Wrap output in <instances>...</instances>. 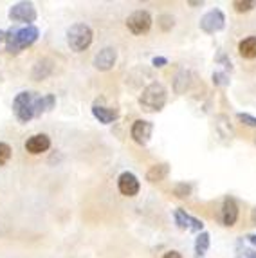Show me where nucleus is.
<instances>
[{
	"label": "nucleus",
	"mask_w": 256,
	"mask_h": 258,
	"mask_svg": "<svg viewBox=\"0 0 256 258\" xmlns=\"http://www.w3.org/2000/svg\"><path fill=\"white\" fill-rule=\"evenodd\" d=\"M40 36V31L36 26H24V27H11L6 31V49L11 54H18L22 49L31 47Z\"/></svg>",
	"instance_id": "nucleus-1"
},
{
	"label": "nucleus",
	"mask_w": 256,
	"mask_h": 258,
	"mask_svg": "<svg viewBox=\"0 0 256 258\" xmlns=\"http://www.w3.org/2000/svg\"><path fill=\"white\" fill-rule=\"evenodd\" d=\"M166 87L159 82H154L143 89L141 96H139V107L145 112H161L164 108V105H166Z\"/></svg>",
	"instance_id": "nucleus-2"
},
{
	"label": "nucleus",
	"mask_w": 256,
	"mask_h": 258,
	"mask_svg": "<svg viewBox=\"0 0 256 258\" xmlns=\"http://www.w3.org/2000/svg\"><path fill=\"white\" fill-rule=\"evenodd\" d=\"M92 38H94L92 29L87 24H74L67 31V43L71 51L74 52H81L89 49L90 43H92Z\"/></svg>",
	"instance_id": "nucleus-3"
},
{
	"label": "nucleus",
	"mask_w": 256,
	"mask_h": 258,
	"mask_svg": "<svg viewBox=\"0 0 256 258\" xmlns=\"http://www.w3.org/2000/svg\"><path fill=\"white\" fill-rule=\"evenodd\" d=\"M38 94L31 91H24L17 94L13 101V112L20 123H29L34 117V103H36Z\"/></svg>",
	"instance_id": "nucleus-4"
},
{
	"label": "nucleus",
	"mask_w": 256,
	"mask_h": 258,
	"mask_svg": "<svg viewBox=\"0 0 256 258\" xmlns=\"http://www.w3.org/2000/svg\"><path fill=\"white\" fill-rule=\"evenodd\" d=\"M152 22H154L152 20V15L148 11H145V9H139V11H134L126 18V27L134 35H145L152 27Z\"/></svg>",
	"instance_id": "nucleus-5"
},
{
	"label": "nucleus",
	"mask_w": 256,
	"mask_h": 258,
	"mask_svg": "<svg viewBox=\"0 0 256 258\" xmlns=\"http://www.w3.org/2000/svg\"><path fill=\"white\" fill-rule=\"evenodd\" d=\"M9 18L13 22H22L26 26H33L36 20V9L31 2H17L9 9Z\"/></svg>",
	"instance_id": "nucleus-6"
},
{
	"label": "nucleus",
	"mask_w": 256,
	"mask_h": 258,
	"mask_svg": "<svg viewBox=\"0 0 256 258\" xmlns=\"http://www.w3.org/2000/svg\"><path fill=\"white\" fill-rule=\"evenodd\" d=\"M199 26H201V29L204 31V33H208V35H215V33L224 29V26H226V17H224V13L220 9H211V11H208V13L201 18V24H199Z\"/></svg>",
	"instance_id": "nucleus-7"
},
{
	"label": "nucleus",
	"mask_w": 256,
	"mask_h": 258,
	"mask_svg": "<svg viewBox=\"0 0 256 258\" xmlns=\"http://www.w3.org/2000/svg\"><path fill=\"white\" fill-rule=\"evenodd\" d=\"M152 134H154V123L152 121H145V119H137L134 121L132 128H130V136L137 145H148L150 139H152Z\"/></svg>",
	"instance_id": "nucleus-8"
},
{
	"label": "nucleus",
	"mask_w": 256,
	"mask_h": 258,
	"mask_svg": "<svg viewBox=\"0 0 256 258\" xmlns=\"http://www.w3.org/2000/svg\"><path fill=\"white\" fill-rule=\"evenodd\" d=\"M173 219H175V224L180 229H186V231H193V233H202L204 231V222L197 217L189 215L184 210H175L173 211Z\"/></svg>",
	"instance_id": "nucleus-9"
},
{
	"label": "nucleus",
	"mask_w": 256,
	"mask_h": 258,
	"mask_svg": "<svg viewBox=\"0 0 256 258\" xmlns=\"http://www.w3.org/2000/svg\"><path fill=\"white\" fill-rule=\"evenodd\" d=\"M117 188H119L121 195L124 197H136L141 189V184H139V179L134 175L132 172H123L117 179Z\"/></svg>",
	"instance_id": "nucleus-10"
},
{
	"label": "nucleus",
	"mask_w": 256,
	"mask_h": 258,
	"mask_svg": "<svg viewBox=\"0 0 256 258\" xmlns=\"http://www.w3.org/2000/svg\"><path fill=\"white\" fill-rule=\"evenodd\" d=\"M115 60H117V52H115L114 47H103L101 51L96 52L94 56V67L98 71H110L115 65Z\"/></svg>",
	"instance_id": "nucleus-11"
},
{
	"label": "nucleus",
	"mask_w": 256,
	"mask_h": 258,
	"mask_svg": "<svg viewBox=\"0 0 256 258\" xmlns=\"http://www.w3.org/2000/svg\"><path fill=\"white\" fill-rule=\"evenodd\" d=\"M220 220L227 228L235 226V222L238 220V206H236V201L233 197L224 199L222 208H220Z\"/></svg>",
	"instance_id": "nucleus-12"
},
{
	"label": "nucleus",
	"mask_w": 256,
	"mask_h": 258,
	"mask_svg": "<svg viewBox=\"0 0 256 258\" xmlns=\"http://www.w3.org/2000/svg\"><path fill=\"white\" fill-rule=\"evenodd\" d=\"M49 148H51V139H49V136H45V134H34V136H31L26 141V150L33 155L43 154V152H47Z\"/></svg>",
	"instance_id": "nucleus-13"
},
{
	"label": "nucleus",
	"mask_w": 256,
	"mask_h": 258,
	"mask_svg": "<svg viewBox=\"0 0 256 258\" xmlns=\"http://www.w3.org/2000/svg\"><path fill=\"white\" fill-rule=\"evenodd\" d=\"M92 116L103 123V125H110L114 123L117 117H119V112L115 110V108H108V107H103V105H94L92 107Z\"/></svg>",
	"instance_id": "nucleus-14"
},
{
	"label": "nucleus",
	"mask_w": 256,
	"mask_h": 258,
	"mask_svg": "<svg viewBox=\"0 0 256 258\" xmlns=\"http://www.w3.org/2000/svg\"><path fill=\"white\" fill-rule=\"evenodd\" d=\"M215 130H217L218 136L224 139H233V136H235L233 125H231L229 117H227L226 114H218V116H215Z\"/></svg>",
	"instance_id": "nucleus-15"
},
{
	"label": "nucleus",
	"mask_w": 256,
	"mask_h": 258,
	"mask_svg": "<svg viewBox=\"0 0 256 258\" xmlns=\"http://www.w3.org/2000/svg\"><path fill=\"white\" fill-rule=\"evenodd\" d=\"M168 173H170V164H166V163L154 164V166L146 172V181H150V182L164 181V179L168 177Z\"/></svg>",
	"instance_id": "nucleus-16"
},
{
	"label": "nucleus",
	"mask_w": 256,
	"mask_h": 258,
	"mask_svg": "<svg viewBox=\"0 0 256 258\" xmlns=\"http://www.w3.org/2000/svg\"><path fill=\"white\" fill-rule=\"evenodd\" d=\"M238 52L245 60H254L256 58V36H247L238 43Z\"/></svg>",
	"instance_id": "nucleus-17"
},
{
	"label": "nucleus",
	"mask_w": 256,
	"mask_h": 258,
	"mask_svg": "<svg viewBox=\"0 0 256 258\" xmlns=\"http://www.w3.org/2000/svg\"><path fill=\"white\" fill-rule=\"evenodd\" d=\"M56 103V98L52 94H45V96H38L36 98V103H34V117L42 116L43 112H49Z\"/></svg>",
	"instance_id": "nucleus-18"
},
{
	"label": "nucleus",
	"mask_w": 256,
	"mask_h": 258,
	"mask_svg": "<svg viewBox=\"0 0 256 258\" xmlns=\"http://www.w3.org/2000/svg\"><path fill=\"white\" fill-rule=\"evenodd\" d=\"M209 233L208 231H202L197 235L195 238V256L199 258H206V251L209 249Z\"/></svg>",
	"instance_id": "nucleus-19"
},
{
	"label": "nucleus",
	"mask_w": 256,
	"mask_h": 258,
	"mask_svg": "<svg viewBox=\"0 0 256 258\" xmlns=\"http://www.w3.org/2000/svg\"><path fill=\"white\" fill-rule=\"evenodd\" d=\"M52 71V65L49 60H42L38 61V63L34 65V69H33V78L34 80H45V78L51 74Z\"/></svg>",
	"instance_id": "nucleus-20"
},
{
	"label": "nucleus",
	"mask_w": 256,
	"mask_h": 258,
	"mask_svg": "<svg viewBox=\"0 0 256 258\" xmlns=\"http://www.w3.org/2000/svg\"><path fill=\"white\" fill-rule=\"evenodd\" d=\"M233 8L238 11V13H247V11H251V9L256 8V0H236V2H233Z\"/></svg>",
	"instance_id": "nucleus-21"
},
{
	"label": "nucleus",
	"mask_w": 256,
	"mask_h": 258,
	"mask_svg": "<svg viewBox=\"0 0 256 258\" xmlns=\"http://www.w3.org/2000/svg\"><path fill=\"white\" fill-rule=\"evenodd\" d=\"M173 194H175L179 199L189 197V194H191V184H186V182H179V184H175V188H173Z\"/></svg>",
	"instance_id": "nucleus-22"
},
{
	"label": "nucleus",
	"mask_w": 256,
	"mask_h": 258,
	"mask_svg": "<svg viewBox=\"0 0 256 258\" xmlns=\"http://www.w3.org/2000/svg\"><path fill=\"white\" fill-rule=\"evenodd\" d=\"M9 159H11V147L8 143L0 141V166H4Z\"/></svg>",
	"instance_id": "nucleus-23"
},
{
	"label": "nucleus",
	"mask_w": 256,
	"mask_h": 258,
	"mask_svg": "<svg viewBox=\"0 0 256 258\" xmlns=\"http://www.w3.org/2000/svg\"><path fill=\"white\" fill-rule=\"evenodd\" d=\"M236 117H238L240 123H243L245 126H251V128H254V126H256V117L251 116V114H245V112H238V114H236Z\"/></svg>",
	"instance_id": "nucleus-24"
},
{
	"label": "nucleus",
	"mask_w": 256,
	"mask_h": 258,
	"mask_svg": "<svg viewBox=\"0 0 256 258\" xmlns=\"http://www.w3.org/2000/svg\"><path fill=\"white\" fill-rule=\"evenodd\" d=\"M213 83L217 87H226V85H229V76H227V73H220V71L213 73Z\"/></svg>",
	"instance_id": "nucleus-25"
},
{
	"label": "nucleus",
	"mask_w": 256,
	"mask_h": 258,
	"mask_svg": "<svg viewBox=\"0 0 256 258\" xmlns=\"http://www.w3.org/2000/svg\"><path fill=\"white\" fill-rule=\"evenodd\" d=\"M188 78H189V73H186V71H180V73L177 74V76H175V83H173V85H175V92L179 91L180 83H184V87L188 89V83H189Z\"/></svg>",
	"instance_id": "nucleus-26"
},
{
	"label": "nucleus",
	"mask_w": 256,
	"mask_h": 258,
	"mask_svg": "<svg viewBox=\"0 0 256 258\" xmlns=\"http://www.w3.org/2000/svg\"><path fill=\"white\" fill-rule=\"evenodd\" d=\"M215 61H217V63H224V67H226V69H233V63H231V60L229 58H227L226 54H224L222 51H218V54H217V58H215Z\"/></svg>",
	"instance_id": "nucleus-27"
},
{
	"label": "nucleus",
	"mask_w": 256,
	"mask_h": 258,
	"mask_svg": "<svg viewBox=\"0 0 256 258\" xmlns=\"http://www.w3.org/2000/svg\"><path fill=\"white\" fill-rule=\"evenodd\" d=\"M166 63H168V60H166V58H162V56H155L154 60H152V65H154V67H159V69H161V67H164Z\"/></svg>",
	"instance_id": "nucleus-28"
},
{
	"label": "nucleus",
	"mask_w": 256,
	"mask_h": 258,
	"mask_svg": "<svg viewBox=\"0 0 256 258\" xmlns=\"http://www.w3.org/2000/svg\"><path fill=\"white\" fill-rule=\"evenodd\" d=\"M238 258H256V249H243L240 251Z\"/></svg>",
	"instance_id": "nucleus-29"
},
{
	"label": "nucleus",
	"mask_w": 256,
	"mask_h": 258,
	"mask_svg": "<svg viewBox=\"0 0 256 258\" xmlns=\"http://www.w3.org/2000/svg\"><path fill=\"white\" fill-rule=\"evenodd\" d=\"M162 258H182V256H180L179 251H168V253L164 254Z\"/></svg>",
	"instance_id": "nucleus-30"
},
{
	"label": "nucleus",
	"mask_w": 256,
	"mask_h": 258,
	"mask_svg": "<svg viewBox=\"0 0 256 258\" xmlns=\"http://www.w3.org/2000/svg\"><path fill=\"white\" fill-rule=\"evenodd\" d=\"M249 240V244H252L256 247V235H247V237H245Z\"/></svg>",
	"instance_id": "nucleus-31"
},
{
	"label": "nucleus",
	"mask_w": 256,
	"mask_h": 258,
	"mask_svg": "<svg viewBox=\"0 0 256 258\" xmlns=\"http://www.w3.org/2000/svg\"><path fill=\"white\" fill-rule=\"evenodd\" d=\"M251 220H252V224H254V226H256V208L251 211Z\"/></svg>",
	"instance_id": "nucleus-32"
},
{
	"label": "nucleus",
	"mask_w": 256,
	"mask_h": 258,
	"mask_svg": "<svg viewBox=\"0 0 256 258\" xmlns=\"http://www.w3.org/2000/svg\"><path fill=\"white\" fill-rule=\"evenodd\" d=\"M4 38H6V31H2V29H0V43L4 42Z\"/></svg>",
	"instance_id": "nucleus-33"
},
{
	"label": "nucleus",
	"mask_w": 256,
	"mask_h": 258,
	"mask_svg": "<svg viewBox=\"0 0 256 258\" xmlns=\"http://www.w3.org/2000/svg\"><path fill=\"white\" fill-rule=\"evenodd\" d=\"M188 4H189V6H202V4H204V2H202V0H201V2H188Z\"/></svg>",
	"instance_id": "nucleus-34"
},
{
	"label": "nucleus",
	"mask_w": 256,
	"mask_h": 258,
	"mask_svg": "<svg viewBox=\"0 0 256 258\" xmlns=\"http://www.w3.org/2000/svg\"><path fill=\"white\" fill-rule=\"evenodd\" d=\"M254 143H256V138H254Z\"/></svg>",
	"instance_id": "nucleus-35"
},
{
	"label": "nucleus",
	"mask_w": 256,
	"mask_h": 258,
	"mask_svg": "<svg viewBox=\"0 0 256 258\" xmlns=\"http://www.w3.org/2000/svg\"><path fill=\"white\" fill-rule=\"evenodd\" d=\"M236 258H238V256H236Z\"/></svg>",
	"instance_id": "nucleus-36"
}]
</instances>
